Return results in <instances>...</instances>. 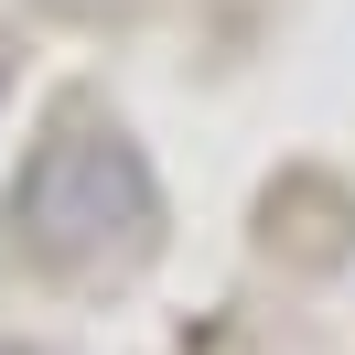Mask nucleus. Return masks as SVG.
<instances>
[{
	"instance_id": "nucleus-1",
	"label": "nucleus",
	"mask_w": 355,
	"mask_h": 355,
	"mask_svg": "<svg viewBox=\"0 0 355 355\" xmlns=\"http://www.w3.org/2000/svg\"><path fill=\"white\" fill-rule=\"evenodd\" d=\"M151 162L119 119H65L11 183V248L44 269H97L151 237Z\"/></svg>"
}]
</instances>
